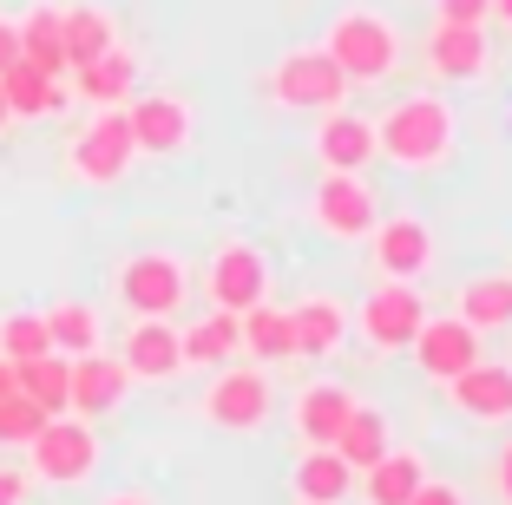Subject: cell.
<instances>
[{
    "mask_svg": "<svg viewBox=\"0 0 512 505\" xmlns=\"http://www.w3.org/2000/svg\"><path fill=\"white\" fill-rule=\"evenodd\" d=\"M27 473L40 486H86L99 473V433L86 414H46V427L27 440Z\"/></svg>",
    "mask_w": 512,
    "mask_h": 505,
    "instance_id": "cell-5",
    "label": "cell"
},
{
    "mask_svg": "<svg viewBox=\"0 0 512 505\" xmlns=\"http://www.w3.org/2000/svg\"><path fill=\"white\" fill-rule=\"evenodd\" d=\"M348 414H355V387L329 381V374H316V381L289 401V427H296L302 446H335V433H342Z\"/></svg>",
    "mask_w": 512,
    "mask_h": 505,
    "instance_id": "cell-20",
    "label": "cell"
},
{
    "mask_svg": "<svg viewBox=\"0 0 512 505\" xmlns=\"http://www.w3.org/2000/svg\"><path fill=\"white\" fill-rule=\"evenodd\" d=\"M138 145H132V119L125 105H99L73 138H66V178L92 184V191H112V184L132 171Z\"/></svg>",
    "mask_w": 512,
    "mask_h": 505,
    "instance_id": "cell-4",
    "label": "cell"
},
{
    "mask_svg": "<svg viewBox=\"0 0 512 505\" xmlns=\"http://www.w3.org/2000/svg\"><path fill=\"white\" fill-rule=\"evenodd\" d=\"M40 427H46V407L33 401V394H20V387L0 394V446H27Z\"/></svg>",
    "mask_w": 512,
    "mask_h": 505,
    "instance_id": "cell-34",
    "label": "cell"
},
{
    "mask_svg": "<svg viewBox=\"0 0 512 505\" xmlns=\"http://www.w3.org/2000/svg\"><path fill=\"white\" fill-rule=\"evenodd\" d=\"M480 342H486V335H480V328H467L460 315H427L407 355H414V368H421L427 381L447 387L460 368H473V361H480Z\"/></svg>",
    "mask_w": 512,
    "mask_h": 505,
    "instance_id": "cell-15",
    "label": "cell"
},
{
    "mask_svg": "<svg viewBox=\"0 0 512 505\" xmlns=\"http://www.w3.org/2000/svg\"><path fill=\"white\" fill-rule=\"evenodd\" d=\"M427 79H440V86H473V79H486V27L434 20V27H427Z\"/></svg>",
    "mask_w": 512,
    "mask_h": 505,
    "instance_id": "cell-18",
    "label": "cell"
},
{
    "mask_svg": "<svg viewBox=\"0 0 512 505\" xmlns=\"http://www.w3.org/2000/svg\"><path fill=\"white\" fill-rule=\"evenodd\" d=\"M407 505H467V486H453V479H434V473H427Z\"/></svg>",
    "mask_w": 512,
    "mask_h": 505,
    "instance_id": "cell-36",
    "label": "cell"
},
{
    "mask_svg": "<svg viewBox=\"0 0 512 505\" xmlns=\"http://www.w3.org/2000/svg\"><path fill=\"white\" fill-rule=\"evenodd\" d=\"M14 60H20V20H7V14H0V73H7Z\"/></svg>",
    "mask_w": 512,
    "mask_h": 505,
    "instance_id": "cell-38",
    "label": "cell"
},
{
    "mask_svg": "<svg viewBox=\"0 0 512 505\" xmlns=\"http://www.w3.org/2000/svg\"><path fill=\"white\" fill-rule=\"evenodd\" d=\"M20 60L66 79V7L60 0H33L27 14H20Z\"/></svg>",
    "mask_w": 512,
    "mask_h": 505,
    "instance_id": "cell-24",
    "label": "cell"
},
{
    "mask_svg": "<svg viewBox=\"0 0 512 505\" xmlns=\"http://www.w3.org/2000/svg\"><path fill=\"white\" fill-rule=\"evenodd\" d=\"M388 446H394L388 414H381V407H362V401H355V414H348V420H342V433H335V453H342V460L362 473V466H375Z\"/></svg>",
    "mask_w": 512,
    "mask_h": 505,
    "instance_id": "cell-31",
    "label": "cell"
},
{
    "mask_svg": "<svg viewBox=\"0 0 512 505\" xmlns=\"http://www.w3.org/2000/svg\"><path fill=\"white\" fill-rule=\"evenodd\" d=\"M112 289L132 315H178L184 296H191V263L178 250H132L119 269H112Z\"/></svg>",
    "mask_w": 512,
    "mask_h": 505,
    "instance_id": "cell-7",
    "label": "cell"
},
{
    "mask_svg": "<svg viewBox=\"0 0 512 505\" xmlns=\"http://www.w3.org/2000/svg\"><path fill=\"white\" fill-rule=\"evenodd\" d=\"M493 486H499V505H512V440L499 446V460H493Z\"/></svg>",
    "mask_w": 512,
    "mask_h": 505,
    "instance_id": "cell-39",
    "label": "cell"
},
{
    "mask_svg": "<svg viewBox=\"0 0 512 505\" xmlns=\"http://www.w3.org/2000/svg\"><path fill=\"white\" fill-rule=\"evenodd\" d=\"M289 322H296V355L329 361V355H342L355 309H348L342 296H329V289H309V296H296V302H289Z\"/></svg>",
    "mask_w": 512,
    "mask_h": 505,
    "instance_id": "cell-17",
    "label": "cell"
},
{
    "mask_svg": "<svg viewBox=\"0 0 512 505\" xmlns=\"http://www.w3.org/2000/svg\"><path fill=\"white\" fill-rule=\"evenodd\" d=\"M125 119H132L138 158H178L197 132V112L184 92H138V99H125Z\"/></svg>",
    "mask_w": 512,
    "mask_h": 505,
    "instance_id": "cell-12",
    "label": "cell"
},
{
    "mask_svg": "<svg viewBox=\"0 0 512 505\" xmlns=\"http://www.w3.org/2000/svg\"><path fill=\"white\" fill-rule=\"evenodd\" d=\"M7 125H14V112H7V99H0V132H7Z\"/></svg>",
    "mask_w": 512,
    "mask_h": 505,
    "instance_id": "cell-43",
    "label": "cell"
},
{
    "mask_svg": "<svg viewBox=\"0 0 512 505\" xmlns=\"http://www.w3.org/2000/svg\"><path fill=\"white\" fill-rule=\"evenodd\" d=\"M493 20H499V27L512 33V0H493Z\"/></svg>",
    "mask_w": 512,
    "mask_h": 505,
    "instance_id": "cell-41",
    "label": "cell"
},
{
    "mask_svg": "<svg viewBox=\"0 0 512 505\" xmlns=\"http://www.w3.org/2000/svg\"><path fill=\"white\" fill-rule=\"evenodd\" d=\"M270 289H276V269H270V256H263V243H250V237L217 243L211 263H204V296H211V309L243 315V309H256V302H270Z\"/></svg>",
    "mask_w": 512,
    "mask_h": 505,
    "instance_id": "cell-8",
    "label": "cell"
},
{
    "mask_svg": "<svg viewBox=\"0 0 512 505\" xmlns=\"http://www.w3.org/2000/svg\"><path fill=\"white\" fill-rule=\"evenodd\" d=\"M66 374H73V361L53 355V348L33 355V361H14V387H20V394H33L46 414H66Z\"/></svg>",
    "mask_w": 512,
    "mask_h": 505,
    "instance_id": "cell-32",
    "label": "cell"
},
{
    "mask_svg": "<svg viewBox=\"0 0 512 505\" xmlns=\"http://www.w3.org/2000/svg\"><path fill=\"white\" fill-rule=\"evenodd\" d=\"M33 492V473H20V466H0V505H27Z\"/></svg>",
    "mask_w": 512,
    "mask_h": 505,
    "instance_id": "cell-37",
    "label": "cell"
},
{
    "mask_svg": "<svg viewBox=\"0 0 512 505\" xmlns=\"http://www.w3.org/2000/svg\"><path fill=\"white\" fill-rule=\"evenodd\" d=\"M106 46H119V20H112V7L73 0V7H66V73L86 66V60H99Z\"/></svg>",
    "mask_w": 512,
    "mask_h": 505,
    "instance_id": "cell-29",
    "label": "cell"
},
{
    "mask_svg": "<svg viewBox=\"0 0 512 505\" xmlns=\"http://www.w3.org/2000/svg\"><path fill=\"white\" fill-rule=\"evenodd\" d=\"M197 414L217 433H263L276 414V387L263 361H224L211 368V387L197 394Z\"/></svg>",
    "mask_w": 512,
    "mask_h": 505,
    "instance_id": "cell-3",
    "label": "cell"
},
{
    "mask_svg": "<svg viewBox=\"0 0 512 505\" xmlns=\"http://www.w3.org/2000/svg\"><path fill=\"white\" fill-rule=\"evenodd\" d=\"M460 145V119L440 92H407L375 119V158L401 164V171H440Z\"/></svg>",
    "mask_w": 512,
    "mask_h": 505,
    "instance_id": "cell-1",
    "label": "cell"
},
{
    "mask_svg": "<svg viewBox=\"0 0 512 505\" xmlns=\"http://www.w3.org/2000/svg\"><path fill=\"white\" fill-rule=\"evenodd\" d=\"M46 315V342H53V355H92L99 348V335H106V322H99V309L92 302H53V309H40Z\"/></svg>",
    "mask_w": 512,
    "mask_h": 505,
    "instance_id": "cell-30",
    "label": "cell"
},
{
    "mask_svg": "<svg viewBox=\"0 0 512 505\" xmlns=\"http://www.w3.org/2000/svg\"><path fill=\"white\" fill-rule=\"evenodd\" d=\"M119 361L132 381H171L184 368V342H178V322L171 315H132L119 342Z\"/></svg>",
    "mask_w": 512,
    "mask_h": 505,
    "instance_id": "cell-16",
    "label": "cell"
},
{
    "mask_svg": "<svg viewBox=\"0 0 512 505\" xmlns=\"http://www.w3.org/2000/svg\"><path fill=\"white\" fill-rule=\"evenodd\" d=\"M66 79H73V92L92 105V112H99V105H125L132 86H138V53H132V46H106L99 60L73 66Z\"/></svg>",
    "mask_w": 512,
    "mask_h": 505,
    "instance_id": "cell-22",
    "label": "cell"
},
{
    "mask_svg": "<svg viewBox=\"0 0 512 505\" xmlns=\"http://www.w3.org/2000/svg\"><path fill=\"white\" fill-rule=\"evenodd\" d=\"M316 164L322 171H368L375 164V119H362L355 105H329L316 125Z\"/></svg>",
    "mask_w": 512,
    "mask_h": 505,
    "instance_id": "cell-19",
    "label": "cell"
},
{
    "mask_svg": "<svg viewBox=\"0 0 512 505\" xmlns=\"http://www.w3.org/2000/svg\"><path fill=\"white\" fill-rule=\"evenodd\" d=\"M447 401L473 427H512V361H473L447 381Z\"/></svg>",
    "mask_w": 512,
    "mask_h": 505,
    "instance_id": "cell-13",
    "label": "cell"
},
{
    "mask_svg": "<svg viewBox=\"0 0 512 505\" xmlns=\"http://www.w3.org/2000/svg\"><path fill=\"white\" fill-rule=\"evenodd\" d=\"M46 315L40 309H7L0 315V355L7 361H33V355H46Z\"/></svg>",
    "mask_w": 512,
    "mask_h": 505,
    "instance_id": "cell-33",
    "label": "cell"
},
{
    "mask_svg": "<svg viewBox=\"0 0 512 505\" xmlns=\"http://www.w3.org/2000/svg\"><path fill=\"white\" fill-rule=\"evenodd\" d=\"M289 492L309 499V505H342L355 492V466L335 446H302V460L289 466Z\"/></svg>",
    "mask_w": 512,
    "mask_h": 505,
    "instance_id": "cell-23",
    "label": "cell"
},
{
    "mask_svg": "<svg viewBox=\"0 0 512 505\" xmlns=\"http://www.w3.org/2000/svg\"><path fill=\"white\" fill-rule=\"evenodd\" d=\"M263 92H270V105H283V112H329V105H348V79L322 46H289L283 60L263 73Z\"/></svg>",
    "mask_w": 512,
    "mask_h": 505,
    "instance_id": "cell-6",
    "label": "cell"
},
{
    "mask_svg": "<svg viewBox=\"0 0 512 505\" xmlns=\"http://www.w3.org/2000/svg\"><path fill=\"white\" fill-rule=\"evenodd\" d=\"M368 263H375L381 283H421L434 269V230L414 210H394V217H375L368 230Z\"/></svg>",
    "mask_w": 512,
    "mask_h": 505,
    "instance_id": "cell-11",
    "label": "cell"
},
{
    "mask_svg": "<svg viewBox=\"0 0 512 505\" xmlns=\"http://www.w3.org/2000/svg\"><path fill=\"white\" fill-rule=\"evenodd\" d=\"M322 53L342 66L348 86H381L394 73V60H401V33L375 7H335L329 27H322Z\"/></svg>",
    "mask_w": 512,
    "mask_h": 505,
    "instance_id": "cell-2",
    "label": "cell"
},
{
    "mask_svg": "<svg viewBox=\"0 0 512 505\" xmlns=\"http://www.w3.org/2000/svg\"><path fill=\"white\" fill-rule=\"evenodd\" d=\"M0 394H14V361L0 355Z\"/></svg>",
    "mask_w": 512,
    "mask_h": 505,
    "instance_id": "cell-42",
    "label": "cell"
},
{
    "mask_svg": "<svg viewBox=\"0 0 512 505\" xmlns=\"http://www.w3.org/2000/svg\"><path fill=\"white\" fill-rule=\"evenodd\" d=\"M132 394V374H125L119 355L92 348V355H73V374H66V414H86V420H106L125 407Z\"/></svg>",
    "mask_w": 512,
    "mask_h": 505,
    "instance_id": "cell-14",
    "label": "cell"
},
{
    "mask_svg": "<svg viewBox=\"0 0 512 505\" xmlns=\"http://www.w3.org/2000/svg\"><path fill=\"white\" fill-rule=\"evenodd\" d=\"M99 505H158V499H151V492H138V486H125V492H106Z\"/></svg>",
    "mask_w": 512,
    "mask_h": 505,
    "instance_id": "cell-40",
    "label": "cell"
},
{
    "mask_svg": "<svg viewBox=\"0 0 512 505\" xmlns=\"http://www.w3.org/2000/svg\"><path fill=\"white\" fill-rule=\"evenodd\" d=\"M421 479H427V460H421V453H414V446H388L375 466H362V473H355V499H362V505H407Z\"/></svg>",
    "mask_w": 512,
    "mask_h": 505,
    "instance_id": "cell-21",
    "label": "cell"
},
{
    "mask_svg": "<svg viewBox=\"0 0 512 505\" xmlns=\"http://www.w3.org/2000/svg\"><path fill=\"white\" fill-rule=\"evenodd\" d=\"M434 20H453V27H486V20H493V0H434Z\"/></svg>",
    "mask_w": 512,
    "mask_h": 505,
    "instance_id": "cell-35",
    "label": "cell"
},
{
    "mask_svg": "<svg viewBox=\"0 0 512 505\" xmlns=\"http://www.w3.org/2000/svg\"><path fill=\"white\" fill-rule=\"evenodd\" d=\"M460 322L480 335H506L512 328V269H480L460 283Z\"/></svg>",
    "mask_w": 512,
    "mask_h": 505,
    "instance_id": "cell-25",
    "label": "cell"
},
{
    "mask_svg": "<svg viewBox=\"0 0 512 505\" xmlns=\"http://www.w3.org/2000/svg\"><path fill=\"white\" fill-rule=\"evenodd\" d=\"M375 217H381V204H375V191H368L362 171H322V178H316L309 223H316L329 243H368Z\"/></svg>",
    "mask_w": 512,
    "mask_h": 505,
    "instance_id": "cell-10",
    "label": "cell"
},
{
    "mask_svg": "<svg viewBox=\"0 0 512 505\" xmlns=\"http://www.w3.org/2000/svg\"><path fill=\"white\" fill-rule=\"evenodd\" d=\"M0 99H7L14 119H53V112L66 105V79H53V73H40V66L14 60L7 73H0Z\"/></svg>",
    "mask_w": 512,
    "mask_h": 505,
    "instance_id": "cell-27",
    "label": "cell"
},
{
    "mask_svg": "<svg viewBox=\"0 0 512 505\" xmlns=\"http://www.w3.org/2000/svg\"><path fill=\"white\" fill-rule=\"evenodd\" d=\"M237 342H243V355H250V361L270 368V361L296 355V322H289L283 302H256V309L237 315Z\"/></svg>",
    "mask_w": 512,
    "mask_h": 505,
    "instance_id": "cell-26",
    "label": "cell"
},
{
    "mask_svg": "<svg viewBox=\"0 0 512 505\" xmlns=\"http://www.w3.org/2000/svg\"><path fill=\"white\" fill-rule=\"evenodd\" d=\"M178 342H184V368H224V361L243 355V342H237V315H230V309L197 315L191 328H178Z\"/></svg>",
    "mask_w": 512,
    "mask_h": 505,
    "instance_id": "cell-28",
    "label": "cell"
},
{
    "mask_svg": "<svg viewBox=\"0 0 512 505\" xmlns=\"http://www.w3.org/2000/svg\"><path fill=\"white\" fill-rule=\"evenodd\" d=\"M421 322H427L421 283H375L348 328L362 335L368 355H407V348H414V335H421Z\"/></svg>",
    "mask_w": 512,
    "mask_h": 505,
    "instance_id": "cell-9",
    "label": "cell"
},
{
    "mask_svg": "<svg viewBox=\"0 0 512 505\" xmlns=\"http://www.w3.org/2000/svg\"><path fill=\"white\" fill-rule=\"evenodd\" d=\"M296 505H309V499H296Z\"/></svg>",
    "mask_w": 512,
    "mask_h": 505,
    "instance_id": "cell-44",
    "label": "cell"
}]
</instances>
